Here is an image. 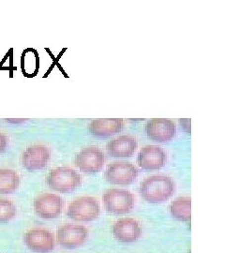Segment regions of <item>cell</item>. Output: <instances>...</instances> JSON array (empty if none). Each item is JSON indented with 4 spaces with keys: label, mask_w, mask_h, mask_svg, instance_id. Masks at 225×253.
I'll return each mask as SVG.
<instances>
[{
    "label": "cell",
    "mask_w": 225,
    "mask_h": 253,
    "mask_svg": "<svg viewBox=\"0 0 225 253\" xmlns=\"http://www.w3.org/2000/svg\"><path fill=\"white\" fill-rule=\"evenodd\" d=\"M176 184L171 177L153 175L145 178L140 186L142 198L149 204H161L174 195Z\"/></svg>",
    "instance_id": "1"
},
{
    "label": "cell",
    "mask_w": 225,
    "mask_h": 253,
    "mask_svg": "<svg viewBox=\"0 0 225 253\" xmlns=\"http://www.w3.org/2000/svg\"><path fill=\"white\" fill-rule=\"evenodd\" d=\"M47 184L50 189L61 193H70L82 184L81 175L69 167H57L49 172Z\"/></svg>",
    "instance_id": "2"
},
{
    "label": "cell",
    "mask_w": 225,
    "mask_h": 253,
    "mask_svg": "<svg viewBox=\"0 0 225 253\" xmlns=\"http://www.w3.org/2000/svg\"><path fill=\"white\" fill-rule=\"evenodd\" d=\"M100 207L98 200L91 196H82L70 204L67 214L75 221L90 222L99 216Z\"/></svg>",
    "instance_id": "3"
},
{
    "label": "cell",
    "mask_w": 225,
    "mask_h": 253,
    "mask_svg": "<svg viewBox=\"0 0 225 253\" xmlns=\"http://www.w3.org/2000/svg\"><path fill=\"white\" fill-rule=\"evenodd\" d=\"M102 200L106 210L115 215L128 214L135 208V195L129 190L110 189L103 194Z\"/></svg>",
    "instance_id": "4"
},
{
    "label": "cell",
    "mask_w": 225,
    "mask_h": 253,
    "mask_svg": "<svg viewBox=\"0 0 225 253\" xmlns=\"http://www.w3.org/2000/svg\"><path fill=\"white\" fill-rule=\"evenodd\" d=\"M89 237V230L83 225L66 224L56 233L57 243L64 249L73 250L80 248Z\"/></svg>",
    "instance_id": "5"
},
{
    "label": "cell",
    "mask_w": 225,
    "mask_h": 253,
    "mask_svg": "<svg viewBox=\"0 0 225 253\" xmlns=\"http://www.w3.org/2000/svg\"><path fill=\"white\" fill-rule=\"evenodd\" d=\"M63 200L54 193H43L34 201V210L38 217L53 219L59 217L63 209Z\"/></svg>",
    "instance_id": "6"
},
{
    "label": "cell",
    "mask_w": 225,
    "mask_h": 253,
    "mask_svg": "<svg viewBox=\"0 0 225 253\" xmlns=\"http://www.w3.org/2000/svg\"><path fill=\"white\" fill-rule=\"evenodd\" d=\"M76 166L80 171L95 173L101 171L105 163L104 154L97 146H88L82 149L76 156Z\"/></svg>",
    "instance_id": "7"
},
{
    "label": "cell",
    "mask_w": 225,
    "mask_h": 253,
    "mask_svg": "<svg viewBox=\"0 0 225 253\" xmlns=\"http://www.w3.org/2000/svg\"><path fill=\"white\" fill-rule=\"evenodd\" d=\"M27 249L35 253H50L55 247L54 236L50 231L44 228H35L25 235Z\"/></svg>",
    "instance_id": "8"
},
{
    "label": "cell",
    "mask_w": 225,
    "mask_h": 253,
    "mask_svg": "<svg viewBox=\"0 0 225 253\" xmlns=\"http://www.w3.org/2000/svg\"><path fill=\"white\" fill-rule=\"evenodd\" d=\"M138 171L135 165L130 163H114L109 164L104 173L105 179L113 185L128 186L137 178Z\"/></svg>",
    "instance_id": "9"
},
{
    "label": "cell",
    "mask_w": 225,
    "mask_h": 253,
    "mask_svg": "<svg viewBox=\"0 0 225 253\" xmlns=\"http://www.w3.org/2000/svg\"><path fill=\"white\" fill-rule=\"evenodd\" d=\"M146 135L154 142L166 143L176 135L177 127L175 122L166 118H154L145 125Z\"/></svg>",
    "instance_id": "10"
},
{
    "label": "cell",
    "mask_w": 225,
    "mask_h": 253,
    "mask_svg": "<svg viewBox=\"0 0 225 253\" xmlns=\"http://www.w3.org/2000/svg\"><path fill=\"white\" fill-rule=\"evenodd\" d=\"M137 163L144 171L160 170L166 163V153L157 145H145L138 154Z\"/></svg>",
    "instance_id": "11"
},
{
    "label": "cell",
    "mask_w": 225,
    "mask_h": 253,
    "mask_svg": "<svg viewBox=\"0 0 225 253\" xmlns=\"http://www.w3.org/2000/svg\"><path fill=\"white\" fill-rule=\"evenodd\" d=\"M50 158L51 152L47 146L31 145L23 154V165L29 172L40 171L47 166Z\"/></svg>",
    "instance_id": "12"
},
{
    "label": "cell",
    "mask_w": 225,
    "mask_h": 253,
    "mask_svg": "<svg viewBox=\"0 0 225 253\" xmlns=\"http://www.w3.org/2000/svg\"><path fill=\"white\" fill-rule=\"evenodd\" d=\"M113 235L118 241L123 243H134L142 235L140 223L135 218L124 217L117 220L113 225Z\"/></svg>",
    "instance_id": "13"
},
{
    "label": "cell",
    "mask_w": 225,
    "mask_h": 253,
    "mask_svg": "<svg viewBox=\"0 0 225 253\" xmlns=\"http://www.w3.org/2000/svg\"><path fill=\"white\" fill-rule=\"evenodd\" d=\"M123 126L124 121L121 118H102L92 120L89 128L92 135L105 138L120 132Z\"/></svg>",
    "instance_id": "14"
},
{
    "label": "cell",
    "mask_w": 225,
    "mask_h": 253,
    "mask_svg": "<svg viewBox=\"0 0 225 253\" xmlns=\"http://www.w3.org/2000/svg\"><path fill=\"white\" fill-rule=\"evenodd\" d=\"M137 141L135 137L121 135L107 144V152L113 158H130L137 149Z\"/></svg>",
    "instance_id": "15"
},
{
    "label": "cell",
    "mask_w": 225,
    "mask_h": 253,
    "mask_svg": "<svg viewBox=\"0 0 225 253\" xmlns=\"http://www.w3.org/2000/svg\"><path fill=\"white\" fill-rule=\"evenodd\" d=\"M172 216L180 221L188 222L191 218V199L190 197H179L170 205Z\"/></svg>",
    "instance_id": "16"
},
{
    "label": "cell",
    "mask_w": 225,
    "mask_h": 253,
    "mask_svg": "<svg viewBox=\"0 0 225 253\" xmlns=\"http://www.w3.org/2000/svg\"><path fill=\"white\" fill-rule=\"evenodd\" d=\"M20 177L17 172L10 169H0V194H11L17 190Z\"/></svg>",
    "instance_id": "17"
},
{
    "label": "cell",
    "mask_w": 225,
    "mask_h": 253,
    "mask_svg": "<svg viewBox=\"0 0 225 253\" xmlns=\"http://www.w3.org/2000/svg\"><path fill=\"white\" fill-rule=\"evenodd\" d=\"M22 71L27 76H34L39 70V55L36 50L27 49L22 54Z\"/></svg>",
    "instance_id": "18"
},
{
    "label": "cell",
    "mask_w": 225,
    "mask_h": 253,
    "mask_svg": "<svg viewBox=\"0 0 225 253\" xmlns=\"http://www.w3.org/2000/svg\"><path fill=\"white\" fill-rule=\"evenodd\" d=\"M17 214V208L8 199H0V223L9 222Z\"/></svg>",
    "instance_id": "19"
},
{
    "label": "cell",
    "mask_w": 225,
    "mask_h": 253,
    "mask_svg": "<svg viewBox=\"0 0 225 253\" xmlns=\"http://www.w3.org/2000/svg\"><path fill=\"white\" fill-rule=\"evenodd\" d=\"M8 145V138L5 134L0 132V154L4 153Z\"/></svg>",
    "instance_id": "20"
},
{
    "label": "cell",
    "mask_w": 225,
    "mask_h": 253,
    "mask_svg": "<svg viewBox=\"0 0 225 253\" xmlns=\"http://www.w3.org/2000/svg\"><path fill=\"white\" fill-rule=\"evenodd\" d=\"M180 124L182 125L183 129L188 133L190 134V119H180Z\"/></svg>",
    "instance_id": "21"
},
{
    "label": "cell",
    "mask_w": 225,
    "mask_h": 253,
    "mask_svg": "<svg viewBox=\"0 0 225 253\" xmlns=\"http://www.w3.org/2000/svg\"><path fill=\"white\" fill-rule=\"evenodd\" d=\"M6 121L9 123L17 124V123H23L24 121H26V119H6Z\"/></svg>",
    "instance_id": "22"
}]
</instances>
